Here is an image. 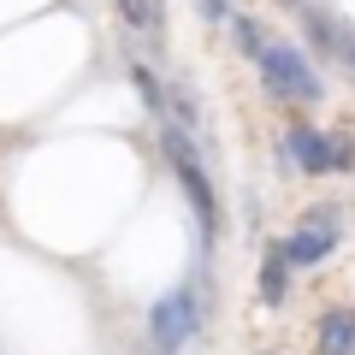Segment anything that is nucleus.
Instances as JSON below:
<instances>
[{
  "label": "nucleus",
  "instance_id": "1",
  "mask_svg": "<svg viewBox=\"0 0 355 355\" xmlns=\"http://www.w3.org/2000/svg\"><path fill=\"white\" fill-rule=\"evenodd\" d=\"M160 148H166V160H172L178 184H184V196H190V207H196V219H202V231H214L219 207H214V184H207V166H202V154H196L190 130L178 125L172 113L160 119Z\"/></svg>",
  "mask_w": 355,
  "mask_h": 355
},
{
  "label": "nucleus",
  "instance_id": "2",
  "mask_svg": "<svg viewBox=\"0 0 355 355\" xmlns=\"http://www.w3.org/2000/svg\"><path fill=\"white\" fill-rule=\"evenodd\" d=\"M254 60H261V77H266L272 95H291V101H320V95H326L320 71H314L296 48H261Z\"/></svg>",
  "mask_w": 355,
  "mask_h": 355
},
{
  "label": "nucleus",
  "instance_id": "3",
  "mask_svg": "<svg viewBox=\"0 0 355 355\" xmlns=\"http://www.w3.org/2000/svg\"><path fill=\"white\" fill-rule=\"evenodd\" d=\"M148 338H154V355H178L184 343L196 338V291L190 284H178V291H166L160 302H154Z\"/></svg>",
  "mask_w": 355,
  "mask_h": 355
},
{
  "label": "nucleus",
  "instance_id": "4",
  "mask_svg": "<svg viewBox=\"0 0 355 355\" xmlns=\"http://www.w3.org/2000/svg\"><path fill=\"white\" fill-rule=\"evenodd\" d=\"M338 207H314V214H302V225H296V237L284 243V261L291 266H314L326 261L331 249H338Z\"/></svg>",
  "mask_w": 355,
  "mask_h": 355
},
{
  "label": "nucleus",
  "instance_id": "5",
  "mask_svg": "<svg viewBox=\"0 0 355 355\" xmlns=\"http://www.w3.org/2000/svg\"><path fill=\"white\" fill-rule=\"evenodd\" d=\"M284 148H291V160L302 166V172H331V137L326 130H314V125H291L284 130Z\"/></svg>",
  "mask_w": 355,
  "mask_h": 355
},
{
  "label": "nucleus",
  "instance_id": "6",
  "mask_svg": "<svg viewBox=\"0 0 355 355\" xmlns=\"http://www.w3.org/2000/svg\"><path fill=\"white\" fill-rule=\"evenodd\" d=\"M314 343H320V355H355V314H343V308H338V314H326Z\"/></svg>",
  "mask_w": 355,
  "mask_h": 355
},
{
  "label": "nucleus",
  "instance_id": "7",
  "mask_svg": "<svg viewBox=\"0 0 355 355\" xmlns=\"http://www.w3.org/2000/svg\"><path fill=\"white\" fill-rule=\"evenodd\" d=\"M284 272H291V261H284V249H272L266 266H261V296H266V302H284V291H291Z\"/></svg>",
  "mask_w": 355,
  "mask_h": 355
},
{
  "label": "nucleus",
  "instance_id": "8",
  "mask_svg": "<svg viewBox=\"0 0 355 355\" xmlns=\"http://www.w3.org/2000/svg\"><path fill=\"white\" fill-rule=\"evenodd\" d=\"M130 83H137V95H142V101H148L154 113L166 119V89H160V77H154L148 65H130Z\"/></svg>",
  "mask_w": 355,
  "mask_h": 355
},
{
  "label": "nucleus",
  "instance_id": "9",
  "mask_svg": "<svg viewBox=\"0 0 355 355\" xmlns=\"http://www.w3.org/2000/svg\"><path fill=\"white\" fill-rule=\"evenodd\" d=\"M119 6L137 30H160V0H119Z\"/></svg>",
  "mask_w": 355,
  "mask_h": 355
},
{
  "label": "nucleus",
  "instance_id": "10",
  "mask_svg": "<svg viewBox=\"0 0 355 355\" xmlns=\"http://www.w3.org/2000/svg\"><path fill=\"white\" fill-rule=\"evenodd\" d=\"M231 30H237V48L243 53H261V30H254V18H231Z\"/></svg>",
  "mask_w": 355,
  "mask_h": 355
},
{
  "label": "nucleus",
  "instance_id": "11",
  "mask_svg": "<svg viewBox=\"0 0 355 355\" xmlns=\"http://www.w3.org/2000/svg\"><path fill=\"white\" fill-rule=\"evenodd\" d=\"M196 6H202V18H231V6H225V0H196Z\"/></svg>",
  "mask_w": 355,
  "mask_h": 355
},
{
  "label": "nucleus",
  "instance_id": "12",
  "mask_svg": "<svg viewBox=\"0 0 355 355\" xmlns=\"http://www.w3.org/2000/svg\"><path fill=\"white\" fill-rule=\"evenodd\" d=\"M349 60H355V48H349Z\"/></svg>",
  "mask_w": 355,
  "mask_h": 355
}]
</instances>
